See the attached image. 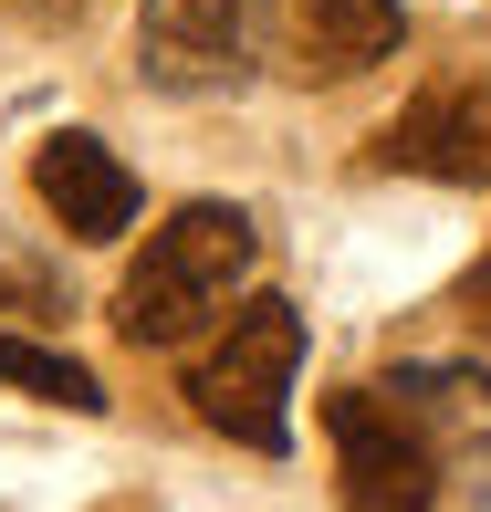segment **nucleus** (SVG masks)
<instances>
[{"mask_svg": "<svg viewBox=\"0 0 491 512\" xmlns=\"http://www.w3.org/2000/svg\"><path fill=\"white\" fill-rule=\"evenodd\" d=\"M408 42V11L397 0H293V74L303 84H356L397 63Z\"/></svg>", "mask_w": 491, "mask_h": 512, "instance_id": "obj_7", "label": "nucleus"}, {"mask_svg": "<svg viewBox=\"0 0 491 512\" xmlns=\"http://www.w3.org/2000/svg\"><path fill=\"white\" fill-rule=\"evenodd\" d=\"M0 387H11V398H42V408H74V418L105 408L95 366L63 356V345H32V335H0Z\"/></svg>", "mask_w": 491, "mask_h": 512, "instance_id": "obj_8", "label": "nucleus"}, {"mask_svg": "<svg viewBox=\"0 0 491 512\" xmlns=\"http://www.w3.org/2000/svg\"><path fill=\"white\" fill-rule=\"evenodd\" d=\"M0 293H11L21 314H42V304H53V293H42V272H11V262H0Z\"/></svg>", "mask_w": 491, "mask_h": 512, "instance_id": "obj_9", "label": "nucleus"}, {"mask_svg": "<svg viewBox=\"0 0 491 512\" xmlns=\"http://www.w3.org/2000/svg\"><path fill=\"white\" fill-rule=\"evenodd\" d=\"M324 439H335L345 512H439V450L377 387H335V398H324Z\"/></svg>", "mask_w": 491, "mask_h": 512, "instance_id": "obj_4", "label": "nucleus"}, {"mask_svg": "<svg viewBox=\"0 0 491 512\" xmlns=\"http://www.w3.org/2000/svg\"><path fill=\"white\" fill-rule=\"evenodd\" d=\"M272 42L262 0H147L136 11V74L157 95H241Z\"/></svg>", "mask_w": 491, "mask_h": 512, "instance_id": "obj_3", "label": "nucleus"}, {"mask_svg": "<svg viewBox=\"0 0 491 512\" xmlns=\"http://www.w3.org/2000/svg\"><path fill=\"white\" fill-rule=\"evenodd\" d=\"M293 366H303V314L283 293H251L220 314V345L189 366L199 429L241 439V450H293Z\"/></svg>", "mask_w": 491, "mask_h": 512, "instance_id": "obj_2", "label": "nucleus"}, {"mask_svg": "<svg viewBox=\"0 0 491 512\" xmlns=\"http://www.w3.org/2000/svg\"><path fill=\"white\" fill-rule=\"evenodd\" d=\"M251 262H262V230H251V209H230V199H189L168 230H147V262H136L126 293H115V335H126V345H178V335H199L209 314L241 304Z\"/></svg>", "mask_w": 491, "mask_h": 512, "instance_id": "obj_1", "label": "nucleus"}, {"mask_svg": "<svg viewBox=\"0 0 491 512\" xmlns=\"http://www.w3.org/2000/svg\"><path fill=\"white\" fill-rule=\"evenodd\" d=\"M471 314H481V324H491V283H471Z\"/></svg>", "mask_w": 491, "mask_h": 512, "instance_id": "obj_10", "label": "nucleus"}, {"mask_svg": "<svg viewBox=\"0 0 491 512\" xmlns=\"http://www.w3.org/2000/svg\"><path fill=\"white\" fill-rule=\"evenodd\" d=\"M471 283H491V251H481V272H471Z\"/></svg>", "mask_w": 491, "mask_h": 512, "instance_id": "obj_11", "label": "nucleus"}, {"mask_svg": "<svg viewBox=\"0 0 491 512\" xmlns=\"http://www.w3.org/2000/svg\"><path fill=\"white\" fill-rule=\"evenodd\" d=\"M377 168L397 178H439V189H491V84H429L418 105H397V126L377 136Z\"/></svg>", "mask_w": 491, "mask_h": 512, "instance_id": "obj_5", "label": "nucleus"}, {"mask_svg": "<svg viewBox=\"0 0 491 512\" xmlns=\"http://www.w3.org/2000/svg\"><path fill=\"white\" fill-rule=\"evenodd\" d=\"M32 189H42V209H53L74 241H126V220H136V168L105 136H84V126H63V136L32 147Z\"/></svg>", "mask_w": 491, "mask_h": 512, "instance_id": "obj_6", "label": "nucleus"}]
</instances>
